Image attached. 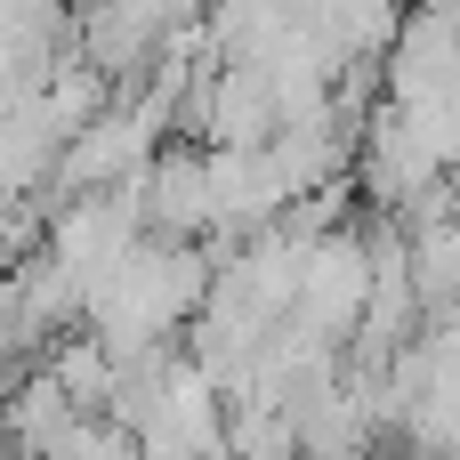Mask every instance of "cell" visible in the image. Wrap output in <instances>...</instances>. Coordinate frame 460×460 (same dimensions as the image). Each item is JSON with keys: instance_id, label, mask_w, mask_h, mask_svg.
Instances as JSON below:
<instances>
[{"instance_id": "obj_1", "label": "cell", "mask_w": 460, "mask_h": 460, "mask_svg": "<svg viewBox=\"0 0 460 460\" xmlns=\"http://www.w3.org/2000/svg\"><path fill=\"white\" fill-rule=\"evenodd\" d=\"M137 194H146V226L154 234H210V146H162L146 170H137Z\"/></svg>"}, {"instance_id": "obj_2", "label": "cell", "mask_w": 460, "mask_h": 460, "mask_svg": "<svg viewBox=\"0 0 460 460\" xmlns=\"http://www.w3.org/2000/svg\"><path fill=\"white\" fill-rule=\"evenodd\" d=\"M0 460H24L16 453V429H8V396H0Z\"/></svg>"}]
</instances>
